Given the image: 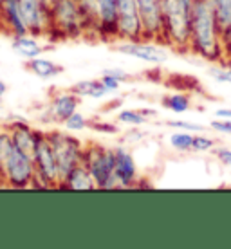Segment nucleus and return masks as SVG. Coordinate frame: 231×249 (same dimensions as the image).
I'll return each instance as SVG.
<instances>
[{
	"mask_svg": "<svg viewBox=\"0 0 231 249\" xmlns=\"http://www.w3.org/2000/svg\"><path fill=\"white\" fill-rule=\"evenodd\" d=\"M190 51L206 62L226 60V40L213 9V0H194Z\"/></svg>",
	"mask_w": 231,
	"mask_h": 249,
	"instance_id": "nucleus-1",
	"label": "nucleus"
},
{
	"mask_svg": "<svg viewBox=\"0 0 231 249\" xmlns=\"http://www.w3.org/2000/svg\"><path fill=\"white\" fill-rule=\"evenodd\" d=\"M194 0H164L162 6V45L188 53L192 45Z\"/></svg>",
	"mask_w": 231,
	"mask_h": 249,
	"instance_id": "nucleus-2",
	"label": "nucleus"
},
{
	"mask_svg": "<svg viewBox=\"0 0 231 249\" xmlns=\"http://www.w3.org/2000/svg\"><path fill=\"white\" fill-rule=\"evenodd\" d=\"M51 6V36L74 40L87 35V24L78 0H53Z\"/></svg>",
	"mask_w": 231,
	"mask_h": 249,
	"instance_id": "nucleus-3",
	"label": "nucleus"
},
{
	"mask_svg": "<svg viewBox=\"0 0 231 249\" xmlns=\"http://www.w3.org/2000/svg\"><path fill=\"white\" fill-rule=\"evenodd\" d=\"M83 164L94 179L96 190H118L116 186V150L100 143H87Z\"/></svg>",
	"mask_w": 231,
	"mask_h": 249,
	"instance_id": "nucleus-4",
	"label": "nucleus"
},
{
	"mask_svg": "<svg viewBox=\"0 0 231 249\" xmlns=\"http://www.w3.org/2000/svg\"><path fill=\"white\" fill-rule=\"evenodd\" d=\"M47 137H49L51 144L54 148L58 168H60V177L63 181L71 170H74L78 164L83 162L87 143L81 141L80 137H76L74 134H69V130H49Z\"/></svg>",
	"mask_w": 231,
	"mask_h": 249,
	"instance_id": "nucleus-5",
	"label": "nucleus"
},
{
	"mask_svg": "<svg viewBox=\"0 0 231 249\" xmlns=\"http://www.w3.org/2000/svg\"><path fill=\"white\" fill-rule=\"evenodd\" d=\"M35 159V168H36V177H35V186L33 188H60L62 177H60V168H58L56 154L51 144L47 132H42L40 141L33 152Z\"/></svg>",
	"mask_w": 231,
	"mask_h": 249,
	"instance_id": "nucleus-6",
	"label": "nucleus"
},
{
	"mask_svg": "<svg viewBox=\"0 0 231 249\" xmlns=\"http://www.w3.org/2000/svg\"><path fill=\"white\" fill-rule=\"evenodd\" d=\"M2 177L6 188H15V190H27L35 186V177H36V168H35V159L31 154H25L15 146L11 156L7 157L6 162L2 164Z\"/></svg>",
	"mask_w": 231,
	"mask_h": 249,
	"instance_id": "nucleus-7",
	"label": "nucleus"
},
{
	"mask_svg": "<svg viewBox=\"0 0 231 249\" xmlns=\"http://www.w3.org/2000/svg\"><path fill=\"white\" fill-rule=\"evenodd\" d=\"M116 33L121 40H143V22L136 0H118Z\"/></svg>",
	"mask_w": 231,
	"mask_h": 249,
	"instance_id": "nucleus-8",
	"label": "nucleus"
},
{
	"mask_svg": "<svg viewBox=\"0 0 231 249\" xmlns=\"http://www.w3.org/2000/svg\"><path fill=\"white\" fill-rule=\"evenodd\" d=\"M29 33L35 36L51 35V6L47 0H18Z\"/></svg>",
	"mask_w": 231,
	"mask_h": 249,
	"instance_id": "nucleus-9",
	"label": "nucleus"
},
{
	"mask_svg": "<svg viewBox=\"0 0 231 249\" xmlns=\"http://www.w3.org/2000/svg\"><path fill=\"white\" fill-rule=\"evenodd\" d=\"M143 22L144 40L162 45V6L164 0H136Z\"/></svg>",
	"mask_w": 231,
	"mask_h": 249,
	"instance_id": "nucleus-10",
	"label": "nucleus"
},
{
	"mask_svg": "<svg viewBox=\"0 0 231 249\" xmlns=\"http://www.w3.org/2000/svg\"><path fill=\"white\" fill-rule=\"evenodd\" d=\"M81 98L72 90H62L51 96L49 103H47V116L42 121H51V123H60L63 124L65 119L72 116V114L80 108Z\"/></svg>",
	"mask_w": 231,
	"mask_h": 249,
	"instance_id": "nucleus-11",
	"label": "nucleus"
},
{
	"mask_svg": "<svg viewBox=\"0 0 231 249\" xmlns=\"http://www.w3.org/2000/svg\"><path fill=\"white\" fill-rule=\"evenodd\" d=\"M116 51L121 54L150 63H161L166 60V53L159 47V44L152 40H144V38L143 40H121Z\"/></svg>",
	"mask_w": 231,
	"mask_h": 249,
	"instance_id": "nucleus-12",
	"label": "nucleus"
},
{
	"mask_svg": "<svg viewBox=\"0 0 231 249\" xmlns=\"http://www.w3.org/2000/svg\"><path fill=\"white\" fill-rule=\"evenodd\" d=\"M0 31L9 33L11 38L29 35L18 0H0Z\"/></svg>",
	"mask_w": 231,
	"mask_h": 249,
	"instance_id": "nucleus-13",
	"label": "nucleus"
},
{
	"mask_svg": "<svg viewBox=\"0 0 231 249\" xmlns=\"http://www.w3.org/2000/svg\"><path fill=\"white\" fill-rule=\"evenodd\" d=\"M116 186L134 188L138 186V164L132 152L125 146H116Z\"/></svg>",
	"mask_w": 231,
	"mask_h": 249,
	"instance_id": "nucleus-14",
	"label": "nucleus"
},
{
	"mask_svg": "<svg viewBox=\"0 0 231 249\" xmlns=\"http://www.w3.org/2000/svg\"><path fill=\"white\" fill-rule=\"evenodd\" d=\"M7 128L11 132L15 146L18 150H22V152H25V154H31L33 156V152H35L38 141H40L42 132L36 130V128H35L29 121H25L24 118L7 121Z\"/></svg>",
	"mask_w": 231,
	"mask_h": 249,
	"instance_id": "nucleus-15",
	"label": "nucleus"
},
{
	"mask_svg": "<svg viewBox=\"0 0 231 249\" xmlns=\"http://www.w3.org/2000/svg\"><path fill=\"white\" fill-rule=\"evenodd\" d=\"M116 18H118V0H98V38L103 40L118 38Z\"/></svg>",
	"mask_w": 231,
	"mask_h": 249,
	"instance_id": "nucleus-16",
	"label": "nucleus"
},
{
	"mask_svg": "<svg viewBox=\"0 0 231 249\" xmlns=\"http://www.w3.org/2000/svg\"><path fill=\"white\" fill-rule=\"evenodd\" d=\"M60 190H69V192H92L96 190L94 179L89 168L81 162L74 170H71L69 174L65 175V179L60 184Z\"/></svg>",
	"mask_w": 231,
	"mask_h": 249,
	"instance_id": "nucleus-17",
	"label": "nucleus"
},
{
	"mask_svg": "<svg viewBox=\"0 0 231 249\" xmlns=\"http://www.w3.org/2000/svg\"><path fill=\"white\" fill-rule=\"evenodd\" d=\"M11 47L13 51L22 56L24 60H31V58H36L40 54H44L45 51L49 49V47H45L38 42V36L35 35H22V36H13L11 38Z\"/></svg>",
	"mask_w": 231,
	"mask_h": 249,
	"instance_id": "nucleus-18",
	"label": "nucleus"
},
{
	"mask_svg": "<svg viewBox=\"0 0 231 249\" xmlns=\"http://www.w3.org/2000/svg\"><path fill=\"white\" fill-rule=\"evenodd\" d=\"M25 69L29 72H33L35 76H38V78H42V80H53V78H56L58 74L63 72V67L60 63L53 62V60L42 56V54L27 60L25 62Z\"/></svg>",
	"mask_w": 231,
	"mask_h": 249,
	"instance_id": "nucleus-19",
	"label": "nucleus"
},
{
	"mask_svg": "<svg viewBox=\"0 0 231 249\" xmlns=\"http://www.w3.org/2000/svg\"><path fill=\"white\" fill-rule=\"evenodd\" d=\"M71 90L74 94H78L81 100L83 98H89V100H103L108 94H112L108 89L101 83V80H83L74 83Z\"/></svg>",
	"mask_w": 231,
	"mask_h": 249,
	"instance_id": "nucleus-20",
	"label": "nucleus"
},
{
	"mask_svg": "<svg viewBox=\"0 0 231 249\" xmlns=\"http://www.w3.org/2000/svg\"><path fill=\"white\" fill-rule=\"evenodd\" d=\"M213 9L219 20L220 31L224 40L231 35V0H213Z\"/></svg>",
	"mask_w": 231,
	"mask_h": 249,
	"instance_id": "nucleus-21",
	"label": "nucleus"
},
{
	"mask_svg": "<svg viewBox=\"0 0 231 249\" xmlns=\"http://www.w3.org/2000/svg\"><path fill=\"white\" fill-rule=\"evenodd\" d=\"M161 103L166 110H170V112H174V114H184L192 108V100H190V96L184 92L168 94V96L162 98Z\"/></svg>",
	"mask_w": 231,
	"mask_h": 249,
	"instance_id": "nucleus-22",
	"label": "nucleus"
},
{
	"mask_svg": "<svg viewBox=\"0 0 231 249\" xmlns=\"http://www.w3.org/2000/svg\"><path fill=\"white\" fill-rule=\"evenodd\" d=\"M170 146L177 152H192V144H194V134L186 130H175L168 137Z\"/></svg>",
	"mask_w": 231,
	"mask_h": 249,
	"instance_id": "nucleus-23",
	"label": "nucleus"
},
{
	"mask_svg": "<svg viewBox=\"0 0 231 249\" xmlns=\"http://www.w3.org/2000/svg\"><path fill=\"white\" fill-rule=\"evenodd\" d=\"M148 121V118L143 114V110H136V108H123L118 112V123L128 124V126H141Z\"/></svg>",
	"mask_w": 231,
	"mask_h": 249,
	"instance_id": "nucleus-24",
	"label": "nucleus"
},
{
	"mask_svg": "<svg viewBox=\"0 0 231 249\" xmlns=\"http://www.w3.org/2000/svg\"><path fill=\"white\" fill-rule=\"evenodd\" d=\"M13 150H15V143H13L11 132L7 128V123H2L0 124V168L7 157L11 156Z\"/></svg>",
	"mask_w": 231,
	"mask_h": 249,
	"instance_id": "nucleus-25",
	"label": "nucleus"
},
{
	"mask_svg": "<svg viewBox=\"0 0 231 249\" xmlns=\"http://www.w3.org/2000/svg\"><path fill=\"white\" fill-rule=\"evenodd\" d=\"M63 126H65V130L69 132H83L87 130V128H90V119L87 116H83L80 110H76L72 116H69V118L65 119Z\"/></svg>",
	"mask_w": 231,
	"mask_h": 249,
	"instance_id": "nucleus-26",
	"label": "nucleus"
},
{
	"mask_svg": "<svg viewBox=\"0 0 231 249\" xmlns=\"http://www.w3.org/2000/svg\"><path fill=\"white\" fill-rule=\"evenodd\" d=\"M215 148V141H213L212 137L208 136H202V134H197V136H194V144H192V152H197V154H200V152H210V150Z\"/></svg>",
	"mask_w": 231,
	"mask_h": 249,
	"instance_id": "nucleus-27",
	"label": "nucleus"
},
{
	"mask_svg": "<svg viewBox=\"0 0 231 249\" xmlns=\"http://www.w3.org/2000/svg\"><path fill=\"white\" fill-rule=\"evenodd\" d=\"M166 126L170 128H175V130H186V132H204V126L199 123H192V121H186V119H174V121H168Z\"/></svg>",
	"mask_w": 231,
	"mask_h": 249,
	"instance_id": "nucleus-28",
	"label": "nucleus"
},
{
	"mask_svg": "<svg viewBox=\"0 0 231 249\" xmlns=\"http://www.w3.org/2000/svg\"><path fill=\"white\" fill-rule=\"evenodd\" d=\"M210 76H212L215 81H219V83H228V85H231V67H226V65L212 67L210 69Z\"/></svg>",
	"mask_w": 231,
	"mask_h": 249,
	"instance_id": "nucleus-29",
	"label": "nucleus"
},
{
	"mask_svg": "<svg viewBox=\"0 0 231 249\" xmlns=\"http://www.w3.org/2000/svg\"><path fill=\"white\" fill-rule=\"evenodd\" d=\"M210 128L217 134H222V136H231V119H213L210 123Z\"/></svg>",
	"mask_w": 231,
	"mask_h": 249,
	"instance_id": "nucleus-30",
	"label": "nucleus"
},
{
	"mask_svg": "<svg viewBox=\"0 0 231 249\" xmlns=\"http://www.w3.org/2000/svg\"><path fill=\"white\" fill-rule=\"evenodd\" d=\"M90 128L101 132V134H118V124L108 123V121H90Z\"/></svg>",
	"mask_w": 231,
	"mask_h": 249,
	"instance_id": "nucleus-31",
	"label": "nucleus"
},
{
	"mask_svg": "<svg viewBox=\"0 0 231 249\" xmlns=\"http://www.w3.org/2000/svg\"><path fill=\"white\" fill-rule=\"evenodd\" d=\"M212 152L215 154V157H217L222 164L231 166V148H228V146H220V148H213Z\"/></svg>",
	"mask_w": 231,
	"mask_h": 249,
	"instance_id": "nucleus-32",
	"label": "nucleus"
},
{
	"mask_svg": "<svg viewBox=\"0 0 231 249\" xmlns=\"http://www.w3.org/2000/svg\"><path fill=\"white\" fill-rule=\"evenodd\" d=\"M100 80H101V83H103V85H105V87L110 90V92H116V90L119 89V85H121V81L116 80L114 76L107 74V72H103V74H101Z\"/></svg>",
	"mask_w": 231,
	"mask_h": 249,
	"instance_id": "nucleus-33",
	"label": "nucleus"
},
{
	"mask_svg": "<svg viewBox=\"0 0 231 249\" xmlns=\"http://www.w3.org/2000/svg\"><path fill=\"white\" fill-rule=\"evenodd\" d=\"M103 72L114 76V78H116V80H119L121 83H125V81L130 80V74H128V72H125V71H121V69H107V71H103Z\"/></svg>",
	"mask_w": 231,
	"mask_h": 249,
	"instance_id": "nucleus-34",
	"label": "nucleus"
},
{
	"mask_svg": "<svg viewBox=\"0 0 231 249\" xmlns=\"http://www.w3.org/2000/svg\"><path fill=\"white\" fill-rule=\"evenodd\" d=\"M215 118H220V119H231V108L228 107H220L215 110Z\"/></svg>",
	"mask_w": 231,
	"mask_h": 249,
	"instance_id": "nucleus-35",
	"label": "nucleus"
},
{
	"mask_svg": "<svg viewBox=\"0 0 231 249\" xmlns=\"http://www.w3.org/2000/svg\"><path fill=\"white\" fill-rule=\"evenodd\" d=\"M226 60L231 62V35L228 36V40H226Z\"/></svg>",
	"mask_w": 231,
	"mask_h": 249,
	"instance_id": "nucleus-36",
	"label": "nucleus"
},
{
	"mask_svg": "<svg viewBox=\"0 0 231 249\" xmlns=\"http://www.w3.org/2000/svg\"><path fill=\"white\" fill-rule=\"evenodd\" d=\"M7 92V85H6V81L4 80H0V98L4 96V94Z\"/></svg>",
	"mask_w": 231,
	"mask_h": 249,
	"instance_id": "nucleus-37",
	"label": "nucleus"
},
{
	"mask_svg": "<svg viewBox=\"0 0 231 249\" xmlns=\"http://www.w3.org/2000/svg\"><path fill=\"white\" fill-rule=\"evenodd\" d=\"M0 188H6V184H4V177H2V172H0Z\"/></svg>",
	"mask_w": 231,
	"mask_h": 249,
	"instance_id": "nucleus-38",
	"label": "nucleus"
},
{
	"mask_svg": "<svg viewBox=\"0 0 231 249\" xmlns=\"http://www.w3.org/2000/svg\"><path fill=\"white\" fill-rule=\"evenodd\" d=\"M0 105H2V98H0Z\"/></svg>",
	"mask_w": 231,
	"mask_h": 249,
	"instance_id": "nucleus-39",
	"label": "nucleus"
},
{
	"mask_svg": "<svg viewBox=\"0 0 231 249\" xmlns=\"http://www.w3.org/2000/svg\"><path fill=\"white\" fill-rule=\"evenodd\" d=\"M47 2H49V4H51V2H53V0H47Z\"/></svg>",
	"mask_w": 231,
	"mask_h": 249,
	"instance_id": "nucleus-40",
	"label": "nucleus"
},
{
	"mask_svg": "<svg viewBox=\"0 0 231 249\" xmlns=\"http://www.w3.org/2000/svg\"><path fill=\"white\" fill-rule=\"evenodd\" d=\"M0 49H2V44H0Z\"/></svg>",
	"mask_w": 231,
	"mask_h": 249,
	"instance_id": "nucleus-41",
	"label": "nucleus"
}]
</instances>
